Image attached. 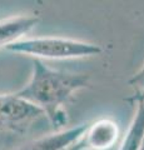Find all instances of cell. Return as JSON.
<instances>
[{"label": "cell", "instance_id": "1", "mask_svg": "<svg viewBox=\"0 0 144 150\" xmlns=\"http://www.w3.org/2000/svg\"><path fill=\"white\" fill-rule=\"evenodd\" d=\"M88 75L59 71L49 68L43 60H33V71L29 81L15 95L43 110L54 128L68 124L65 106L79 90L89 88Z\"/></svg>", "mask_w": 144, "mask_h": 150}, {"label": "cell", "instance_id": "2", "mask_svg": "<svg viewBox=\"0 0 144 150\" xmlns=\"http://www.w3.org/2000/svg\"><path fill=\"white\" fill-rule=\"evenodd\" d=\"M5 50L15 54L31 56L34 59H80L96 56L103 49L98 44L60 36H35L24 38L6 45Z\"/></svg>", "mask_w": 144, "mask_h": 150}, {"label": "cell", "instance_id": "3", "mask_svg": "<svg viewBox=\"0 0 144 150\" xmlns=\"http://www.w3.org/2000/svg\"><path fill=\"white\" fill-rule=\"evenodd\" d=\"M43 116V110L15 93L0 94V130L21 131Z\"/></svg>", "mask_w": 144, "mask_h": 150}, {"label": "cell", "instance_id": "4", "mask_svg": "<svg viewBox=\"0 0 144 150\" xmlns=\"http://www.w3.org/2000/svg\"><path fill=\"white\" fill-rule=\"evenodd\" d=\"M87 124H79L67 129L57 130L52 134L26 143L15 150H70L84 137L88 129Z\"/></svg>", "mask_w": 144, "mask_h": 150}, {"label": "cell", "instance_id": "5", "mask_svg": "<svg viewBox=\"0 0 144 150\" xmlns=\"http://www.w3.org/2000/svg\"><path fill=\"white\" fill-rule=\"evenodd\" d=\"M119 129L115 121L100 119L88 126L84 137L70 150H106L115 144Z\"/></svg>", "mask_w": 144, "mask_h": 150}, {"label": "cell", "instance_id": "6", "mask_svg": "<svg viewBox=\"0 0 144 150\" xmlns=\"http://www.w3.org/2000/svg\"><path fill=\"white\" fill-rule=\"evenodd\" d=\"M39 18L35 15H20L0 20V48L24 39L38 24Z\"/></svg>", "mask_w": 144, "mask_h": 150}, {"label": "cell", "instance_id": "7", "mask_svg": "<svg viewBox=\"0 0 144 150\" xmlns=\"http://www.w3.org/2000/svg\"><path fill=\"white\" fill-rule=\"evenodd\" d=\"M144 144V95L137 98V110L118 150H140Z\"/></svg>", "mask_w": 144, "mask_h": 150}, {"label": "cell", "instance_id": "8", "mask_svg": "<svg viewBox=\"0 0 144 150\" xmlns=\"http://www.w3.org/2000/svg\"><path fill=\"white\" fill-rule=\"evenodd\" d=\"M128 84L135 89L139 95H144V65L129 79Z\"/></svg>", "mask_w": 144, "mask_h": 150}, {"label": "cell", "instance_id": "9", "mask_svg": "<svg viewBox=\"0 0 144 150\" xmlns=\"http://www.w3.org/2000/svg\"><path fill=\"white\" fill-rule=\"evenodd\" d=\"M140 150H144V144H143V146H142V149Z\"/></svg>", "mask_w": 144, "mask_h": 150}]
</instances>
